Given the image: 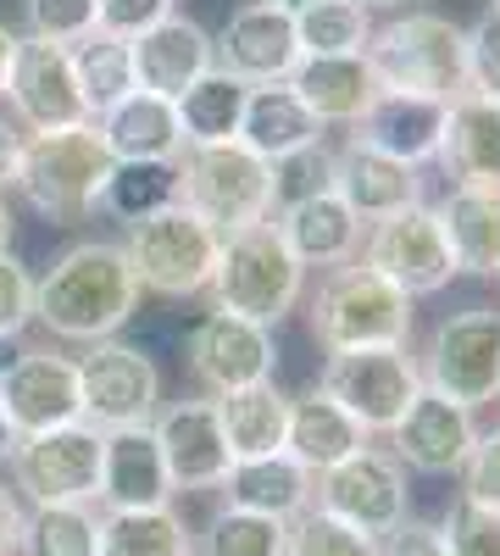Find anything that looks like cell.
Listing matches in <instances>:
<instances>
[{
    "label": "cell",
    "instance_id": "1",
    "mask_svg": "<svg viewBox=\"0 0 500 556\" xmlns=\"http://www.w3.org/2000/svg\"><path fill=\"white\" fill-rule=\"evenodd\" d=\"M140 295L145 290L123 256V240H78L34 278V323L51 340L95 345L128 329Z\"/></svg>",
    "mask_w": 500,
    "mask_h": 556
},
{
    "label": "cell",
    "instance_id": "2",
    "mask_svg": "<svg viewBox=\"0 0 500 556\" xmlns=\"http://www.w3.org/2000/svg\"><path fill=\"white\" fill-rule=\"evenodd\" d=\"M106 178H112L106 139L95 134V123H73V128H34V134H23L12 190L44 223L78 228V223L95 217Z\"/></svg>",
    "mask_w": 500,
    "mask_h": 556
},
{
    "label": "cell",
    "instance_id": "3",
    "mask_svg": "<svg viewBox=\"0 0 500 556\" xmlns=\"http://www.w3.org/2000/svg\"><path fill=\"white\" fill-rule=\"evenodd\" d=\"M311 340L323 351H356V345H412V295L395 290L389 278L368 262L323 267L311 306Z\"/></svg>",
    "mask_w": 500,
    "mask_h": 556
},
{
    "label": "cell",
    "instance_id": "4",
    "mask_svg": "<svg viewBox=\"0 0 500 556\" xmlns=\"http://www.w3.org/2000/svg\"><path fill=\"white\" fill-rule=\"evenodd\" d=\"M206 295H211L217 312H234V317L279 329L306 295V267L295 262V251L279 240V228H272V217H267V223L222 235L217 273H211Z\"/></svg>",
    "mask_w": 500,
    "mask_h": 556
},
{
    "label": "cell",
    "instance_id": "5",
    "mask_svg": "<svg viewBox=\"0 0 500 556\" xmlns=\"http://www.w3.org/2000/svg\"><path fill=\"white\" fill-rule=\"evenodd\" d=\"M368 67L379 89H412V96L457 101L467 96V28H457L439 12H406L373 28Z\"/></svg>",
    "mask_w": 500,
    "mask_h": 556
},
{
    "label": "cell",
    "instance_id": "6",
    "mask_svg": "<svg viewBox=\"0 0 500 556\" xmlns=\"http://www.w3.org/2000/svg\"><path fill=\"white\" fill-rule=\"evenodd\" d=\"M178 201L201 212L217 235H234V228L267 223L279 212V167L245 151L240 139L190 146L178 156Z\"/></svg>",
    "mask_w": 500,
    "mask_h": 556
},
{
    "label": "cell",
    "instance_id": "7",
    "mask_svg": "<svg viewBox=\"0 0 500 556\" xmlns=\"http://www.w3.org/2000/svg\"><path fill=\"white\" fill-rule=\"evenodd\" d=\"M217 251H222V235L184 201L156 217L128 223V235H123V256L133 278H140V290L167 295V301L206 295L211 273H217Z\"/></svg>",
    "mask_w": 500,
    "mask_h": 556
},
{
    "label": "cell",
    "instance_id": "8",
    "mask_svg": "<svg viewBox=\"0 0 500 556\" xmlns=\"http://www.w3.org/2000/svg\"><path fill=\"white\" fill-rule=\"evenodd\" d=\"M418 374H423V390L457 401L467 412L500 401V312L462 306V312L439 317L423 340Z\"/></svg>",
    "mask_w": 500,
    "mask_h": 556
},
{
    "label": "cell",
    "instance_id": "9",
    "mask_svg": "<svg viewBox=\"0 0 500 556\" xmlns=\"http://www.w3.org/2000/svg\"><path fill=\"white\" fill-rule=\"evenodd\" d=\"M317 390L334 395L368 434H389L395 417L423 390V374L412 345H356V351H329Z\"/></svg>",
    "mask_w": 500,
    "mask_h": 556
},
{
    "label": "cell",
    "instance_id": "10",
    "mask_svg": "<svg viewBox=\"0 0 500 556\" xmlns=\"http://www.w3.org/2000/svg\"><path fill=\"white\" fill-rule=\"evenodd\" d=\"M12 490L28 506H56V501H95L101 490V429L95 424H62L17 434L12 451Z\"/></svg>",
    "mask_w": 500,
    "mask_h": 556
},
{
    "label": "cell",
    "instance_id": "11",
    "mask_svg": "<svg viewBox=\"0 0 500 556\" xmlns=\"http://www.w3.org/2000/svg\"><path fill=\"white\" fill-rule=\"evenodd\" d=\"M311 506H323V513H334L339 523H350L361 534H389L406 513H412V490H406L400 456L373 440L356 456H345V462L317 473Z\"/></svg>",
    "mask_w": 500,
    "mask_h": 556
},
{
    "label": "cell",
    "instance_id": "12",
    "mask_svg": "<svg viewBox=\"0 0 500 556\" xmlns=\"http://www.w3.org/2000/svg\"><path fill=\"white\" fill-rule=\"evenodd\" d=\"M78 362V401H84V424L95 429H128V424H151L162 406V367L151 351L128 345V340H95L84 345Z\"/></svg>",
    "mask_w": 500,
    "mask_h": 556
},
{
    "label": "cell",
    "instance_id": "13",
    "mask_svg": "<svg viewBox=\"0 0 500 556\" xmlns=\"http://www.w3.org/2000/svg\"><path fill=\"white\" fill-rule=\"evenodd\" d=\"M361 262L379 267L389 285L406 290L412 301L439 295L450 278H457V256H450L445 228H439V217H434L428 201L400 206V212L368 223V235H361Z\"/></svg>",
    "mask_w": 500,
    "mask_h": 556
},
{
    "label": "cell",
    "instance_id": "14",
    "mask_svg": "<svg viewBox=\"0 0 500 556\" xmlns=\"http://www.w3.org/2000/svg\"><path fill=\"white\" fill-rule=\"evenodd\" d=\"M12 123L23 134L34 128H73V123H95L84 106V89L73 78V56L62 39H44V34H17V51H12V73H7V96Z\"/></svg>",
    "mask_w": 500,
    "mask_h": 556
},
{
    "label": "cell",
    "instance_id": "15",
    "mask_svg": "<svg viewBox=\"0 0 500 556\" xmlns=\"http://www.w3.org/2000/svg\"><path fill=\"white\" fill-rule=\"evenodd\" d=\"M190 374L201 384V395H222V390H245L279 374V340L267 323L234 317V312H206L190 329Z\"/></svg>",
    "mask_w": 500,
    "mask_h": 556
},
{
    "label": "cell",
    "instance_id": "16",
    "mask_svg": "<svg viewBox=\"0 0 500 556\" xmlns=\"http://www.w3.org/2000/svg\"><path fill=\"white\" fill-rule=\"evenodd\" d=\"M156 445H162V462H167V479L172 490H217L234 468V451L222 440V424H217V401L211 395H184V401H162L156 417Z\"/></svg>",
    "mask_w": 500,
    "mask_h": 556
},
{
    "label": "cell",
    "instance_id": "17",
    "mask_svg": "<svg viewBox=\"0 0 500 556\" xmlns=\"http://www.w3.org/2000/svg\"><path fill=\"white\" fill-rule=\"evenodd\" d=\"M384 440L400 456V468L445 479V473H462V462L473 456V445H478V412L445 401L434 390H418L412 406L395 417V429Z\"/></svg>",
    "mask_w": 500,
    "mask_h": 556
},
{
    "label": "cell",
    "instance_id": "18",
    "mask_svg": "<svg viewBox=\"0 0 500 556\" xmlns=\"http://www.w3.org/2000/svg\"><path fill=\"white\" fill-rule=\"evenodd\" d=\"M0 401H7V417L17 424V434H39V429H62L84 417L78 401V362L34 345L17 351L7 367H0Z\"/></svg>",
    "mask_w": 500,
    "mask_h": 556
},
{
    "label": "cell",
    "instance_id": "19",
    "mask_svg": "<svg viewBox=\"0 0 500 556\" xmlns=\"http://www.w3.org/2000/svg\"><path fill=\"white\" fill-rule=\"evenodd\" d=\"M211 45H217V67L245 84H284L300 62L295 12L267 7V0H245Z\"/></svg>",
    "mask_w": 500,
    "mask_h": 556
},
{
    "label": "cell",
    "instance_id": "20",
    "mask_svg": "<svg viewBox=\"0 0 500 556\" xmlns=\"http://www.w3.org/2000/svg\"><path fill=\"white\" fill-rule=\"evenodd\" d=\"M172 479L156 445L151 424H128V429H101V490L95 506L101 513H140V506H172Z\"/></svg>",
    "mask_w": 500,
    "mask_h": 556
},
{
    "label": "cell",
    "instance_id": "21",
    "mask_svg": "<svg viewBox=\"0 0 500 556\" xmlns=\"http://www.w3.org/2000/svg\"><path fill=\"white\" fill-rule=\"evenodd\" d=\"M445 117H450V101L412 96V89H379L373 106L350 123V139H361V146H373V151H384L395 162L428 167L439 156Z\"/></svg>",
    "mask_w": 500,
    "mask_h": 556
},
{
    "label": "cell",
    "instance_id": "22",
    "mask_svg": "<svg viewBox=\"0 0 500 556\" xmlns=\"http://www.w3.org/2000/svg\"><path fill=\"white\" fill-rule=\"evenodd\" d=\"M329 184L334 195L361 217V223H379L400 206H418L423 201V167L412 162H395L373 146H361V139H345L329 162Z\"/></svg>",
    "mask_w": 500,
    "mask_h": 556
},
{
    "label": "cell",
    "instance_id": "23",
    "mask_svg": "<svg viewBox=\"0 0 500 556\" xmlns=\"http://www.w3.org/2000/svg\"><path fill=\"white\" fill-rule=\"evenodd\" d=\"M272 228H279V240L295 251L300 267H339V262H356L361 256V235H368V223H361L339 195L334 184L329 190H311V195H295L272 212Z\"/></svg>",
    "mask_w": 500,
    "mask_h": 556
},
{
    "label": "cell",
    "instance_id": "24",
    "mask_svg": "<svg viewBox=\"0 0 500 556\" xmlns=\"http://www.w3.org/2000/svg\"><path fill=\"white\" fill-rule=\"evenodd\" d=\"M128 45H133V84L151 89V96H167V101H178L201 73L217 67L211 34L195 17H184V12L162 17L156 28H145L140 39H128Z\"/></svg>",
    "mask_w": 500,
    "mask_h": 556
},
{
    "label": "cell",
    "instance_id": "25",
    "mask_svg": "<svg viewBox=\"0 0 500 556\" xmlns=\"http://www.w3.org/2000/svg\"><path fill=\"white\" fill-rule=\"evenodd\" d=\"M95 134L106 139L112 162H178L190 151L178 106L167 96H151V89H128L123 101H112L95 117Z\"/></svg>",
    "mask_w": 500,
    "mask_h": 556
},
{
    "label": "cell",
    "instance_id": "26",
    "mask_svg": "<svg viewBox=\"0 0 500 556\" xmlns=\"http://www.w3.org/2000/svg\"><path fill=\"white\" fill-rule=\"evenodd\" d=\"M457 273L495 278L500 273V184H450L434 206Z\"/></svg>",
    "mask_w": 500,
    "mask_h": 556
},
{
    "label": "cell",
    "instance_id": "27",
    "mask_svg": "<svg viewBox=\"0 0 500 556\" xmlns=\"http://www.w3.org/2000/svg\"><path fill=\"white\" fill-rule=\"evenodd\" d=\"M284 84L295 89L300 106L323 128H350L379 96V78H373V67H368L361 51L356 56H300Z\"/></svg>",
    "mask_w": 500,
    "mask_h": 556
},
{
    "label": "cell",
    "instance_id": "28",
    "mask_svg": "<svg viewBox=\"0 0 500 556\" xmlns=\"http://www.w3.org/2000/svg\"><path fill=\"white\" fill-rule=\"evenodd\" d=\"M323 123H317L300 96L290 84H251V101H245V117H240V146L256 151L261 162H290L300 151H317L323 146Z\"/></svg>",
    "mask_w": 500,
    "mask_h": 556
},
{
    "label": "cell",
    "instance_id": "29",
    "mask_svg": "<svg viewBox=\"0 0 500 556\" xmlns=\"http://www.w3.org/2000/svg\"><path fill=\"white\" fill-rule=\"evenodd\" d=\"M379 434H368L356 424V417L334 401V395H323V390H306V395H290V429H284V451L300 462L306 473H323V468H334V462H345V456H356L361 445H373Z\"/></svg>",
    "mask_w": 500,
    "mask_h": 556
},
{
    "label": "cell",
    "instance_id": "30",
    "mask_svg": "<svg viewBox=\"0 0 500 556\" xmlns=\"http://www.w3.org/2000/svg\"><path fill=\"white\" fill-rule=\"evenodd\" d=\"M434 162L450 184H500V101H484L473 89L450 101Z\"/></svg>",
    "mask_w": 500,
    "mask_h": 556
},
{
    "label": "cell",
    "instance_id": "31",
    "mask_svg": "<svg viewBox=\"0 0 500 556\" xmlns=\"http://www.w3.org/2000/svg\"><path fill=\"white\" fill-rule=\"evenodd\" d=\"M311 484L317 473H306L290 451H272V456H245L229 468L222 479V501L229 506H245V513H267V518H300L311 506Z\"/></svg>",
    "mask_w": 500,
    "mask_h": 556
},
{
    "label": "cell",
    "instance_id": "32",
    "mask_svg": "<svg viewBox=\"0 0 500 556\" xmlns=\"http://www.w3.org/2000/svg\"><path fill=\"white\" fill-rule=\"evenodd\" d=\"M211 401H217V424H222V440H229L234 462L284 451L290 395H284L279 384H272V379L245 384V390H222V395H211Z\"/></svg>",
    "mask_w": 500,
    "mask_h": 556
},
{
    "label": "cell",
    "instance_id": "33",
    "mask_svg": "<svg viewBox=\"0 0 500 556\" xmlns=\"http://www.w3.org/2000/svg\"><path fill=\"white\" fill-rule=\"evenodd\" d=\"M245 101H251V84L234 78V73H222V67H211L172 106H178V123H184L190 146H222V139H240Z\"/></svg>",
    "mask_w": 500,
    "mask_h": 556
},
{
    "label": "cell",
    "instance_id": "34",
    "mask_svg": "<svg viewBox=\"0 0 500 556\" xmlns=\"http://www.w3.org/2000/svg\"><path fill=\"white\" fill-rule=\"evenodd\" d=\"M67 56H73V78L84 89V106L89 117H101L112 101H123L128 89H140L133 84V45L106 34V28H89L67 45Z\"/></svg>",
    "mask_w": 500,
    "mask_h": 556
},
{
    "label": "cell",
    "instance_id": "35",
    "mask_svg": "<svg viewBox=\"0 0 500 556\" xmlns=\"http://www.w3.org/2000/svg\"><path fill=\"white\" fill-rule=\"evenodd\" d=\"M17 556H101V513L95 501H56L28 506Z\"/></svg>",
    "mask_w": 500,
    "mask_h": 556
},
{
    "label": "cell",
    "instance_id": "36",
    "mask_svg": "<svg viewBox=\"0 0 500 556\" xmlns=\"http://www.w3.org/2000/svg\"><path fill=\"white\" fill-rule=\"evenodd\" d=\"M101 556H195V534L172 506L101 513Z\"/></svg>",
    "mask_w": 500,
    "mask_h": 556
},
{
    "label": "cell",
    "instance_id": "37",
    "mask_svg": "<svg viewBox=\"0 0 500 556\" xmlns=\"http://www.w3.org/2000/svg\"><path fill=\"white\" fill-rule=\"evenodd\" d=\"M167 206H178V162H112V178H106L95 212H106L128 228Z\"/></svg>",
    "mask_w": 500,
    "mask_h": 556
},
{
    "label": "cell",
    "instance_id": "38",
    "mask_svg": "<svg viewBox=\"0 0 500 556\" xmlns=\"http://www.w3.org/2000/svg\"><path fill=\"white\" fill-rule=\"evenodd\" d=\"M300 56H356L373 39V12L356 0H311L295 12Z\"/></svg>",
    "mask_w": 500,
    "mask_h": 556
},
{
    "label": "cell",
    "instance_id": "39",
    "mask_svg": "<svg viewBox=\"0 0 500 556\" xmlns=\"http://www.w3.org/2000/svg\"><path fill=\"white\" fill-rule=\"evenodd\" d=\"M284 518H267V513H245V506L222 501L217 513L201 529L195 556H284Z\"/></svg>",
    "mask_w": 500,
    "mask_h": 556
},
{
    "label": "cell",
    "instance_id": "40",
    "mask_svg": "<svg viewBox=\"0 0 500 556\" xmlns=\"http://www.w3.org/2000/svg\"><path fill=\"white\" fill-rule=\"evenodd\" d=\"M284 556H379V534H361L323 506H306L300 518H290Z\"/></svg>",
    "mask_w": 500,
    "mask_h": 556
},
{
    "label": "cell",
    "instance_id": "41",
    "mask_svg": "<svg viewBox=\"0 0 500 556\" xmlns=\"http://www.w3.org/2000/svg\"><path fill=\"white\" fill-rule=\"evenodd\" d=\"M450 556H500V506H484L473 495H457L439 523Z\"/></svg>",
    "mask_w": 500,
    "mask_h": 556
},
{
    "label": "cell",
    "instance_id": "42",
    "mask_svg": "<svg viewBox=\"0 0 500 556\" xmlns=\"http://www.w3.org/2000/svg\"><path fill=\"white\" fill-rule=\"evenodd\" d=\"M28 323H34V273L12 251H0V345L23 340Z\"/></svg>",
    "mask_w": 500,
    "mask_h": 556
},
{
    "label": "cell",
    "instance_id": "43",
    "mask_svg": "<svg viewBox=\"0 0 500 556\" xmlns=\"http://www.w3.org/2000/svg\"><path fill=\"white\" fill-rule=\"evenodd\" d=\"M467 89L484 101H500V12L495 7L467 28Z\"/></svg>",
    "mask_w": 500,
    "mask_h": 556
},
{
    "label": "cell",
    "instance_id": "44",
    "mask_svg": "<svg viewBox=\"0 0 500 556\" xmlns=\"http://www.w3.org/2000/svg\"><path fill=\"white\" fill-rule=\"evenodd\" d=\"M23 23L28 34L73 45L78 34L95 28V0H23Z\"/></svg>",
    "mask_w": 500,
    "mask_h": 556
},
{
    "label": "cell",
    "instance_id": "45",
    "mask_svg": "<svg viewBox=\"0 0 500 556\" xmlns=\"http://www.w3.org/2000/svg\"><path fill=\"white\" fill-rule=\"evenodd\" d=\"M172 12H178V0H95V28H106L117 39H140L145 28H156Z\"/></svg>",
    "mask_w": 500,
    "mask_h": 556
},
{
    "label": "cell",
    "instance_id": "46",
    "mask_svg": "<svg viewBox=\"0 0 500 556\" xmlns=\"http://www.w3.org/2000/svg\"><path fill=\"white\" fill-rule=\"evenodd\" d=\"M462 495H473L484 506H500V424L478 429V445L462 462Z\"/></svg>",
    "mask_w": 500,
    "mask_h": 556
},
{
    "label": "cell",
    "instance_id": "47",
    "mask_svg": "<svg viewBox=\"0 0 500 556\" xmlns=\"http://www.w3.org/2000/svg\"><path fill=\"white\" fill-rule=\"evenodd\" d=\"M379 556H450V545H445L439 523H423L406 513L389 534H379Z\"/></svg>",
    "mask_w": 500,
    "mask_h": 556
},
{
    "label": "cell",
    "instance_id": "48",
    "mask_svg": "<svg viewBox=\"0 0 500 556\" xmlns=\"http://www.w3.org/2000/svg\"><path fill=\"white\" fill-rule=\"evenodd\" d=\"M23 495L0 479V556H17V534H23Z\"/></svg>",
    "mask_w": 500,
    "mask_h": 556
},
{
    "label": "cell",
    "instance_id": "49",
    "mask_svg": "<svg viewBox=\"0 0 500 556\" xmlns=\"http://www.w3.org/2000/svg\"><path fill=\"white\" fill-rule=\"evenodd\" d=\"M17 151H23V128L12 117H0V190H12V173H17Z\"/></svg>",
    "mask_w": 500,
    "mask_h": 556
},
{
    "label": "cell",
    "instance_id": "50",
    "mask_svg": "<svg viewBox=\"0 0 500 556\" xmlns=\"http://www.w3.org/2000/svg\"><path fill=\"white\" fill-rule=\"evenodd\" d=\"M12 51H17V28L0 17V96H7V73H12Z\"/></svg>",
    "mask_w": 500,
    "mask_h": 556
},
{
    "label": "cell",
    "instance_id": "51",
    "mask_svg": "<svg viewBox=\"0 0 500 556\" xmlns=\"http://www.w3.org/2000/svg\"><path fill=\"white\" fill-rule=\"evenodd\" d=\"M12 451H17V424L7 417V401H0V468L12 462Z\"/></svg>",
    "mask_w": 500,
    "mask_h": 556
},
{
    "label": "cell",
    "instance_id": "52",
    "mask_svg": "<svg viewBox=\"0 0 500 556\" xmlns=\"http://www.w3.org/2000/svg\"><path fill=\"white\" fill-rule=\"evenodd\" d=\"M12 206H7V190H0V251H12Z\"/></svg>",
    "mask_w": 500,
    "mask_h": 556
},
{
    "label": "cell",
    "instance_id": "53",
    "mask_svg": "<svg viewBox=\"0 0 500 556\" xmlns=\"http://www.w3.org/2000/svg\"><path fill=\"white\" fill-rule=\"evenodd\" d=\"M356 7H368V12H400L406 0H356Z\"/></svg>",
    "mask_w": 500,
    "mask_h": 556
},
{
    "label": "cell",
    "instance_id": "54",
    "mask_svg": "<svg viewBox=\"0 0 500 556\" xmlns=\"http://www.w3.org/2000/svg\"><path fill=\"white\" fill-rule=\"evenodd\" d=\"M267 7H284V12H300V7H311V0H267Z\"/></svg>",
    "mask_w": 500,
    "mask_h": 556
},
{
    "label": "cell",
    "instance_id": "55",
    "mask_svg": "<svg viewBox=\"0 0 500 556\" xmlns=\"http://www.w3.org/2000/svg\"><path fill=\"white\" fill-rule=\"evenodd\" d=\"M489 7H495V12H500V0H489Z\"/></svg>",
    "mask_w": 500,
    "mask_h": 556
},
{
    "label": "cell",
    "instance_id": "56",
    "mask_svg": "<svg viewBox=\"0 0 500 556\" xmlns=\"http://www.w3.org/2000/svg\"><path fill=\"white\" fill-rule=\"evenodd\" d=\"M495 278H500V273H495Z\"/></svg>",
    "mask_w": 500,
    "mask_h": 556
}]
</instances>
